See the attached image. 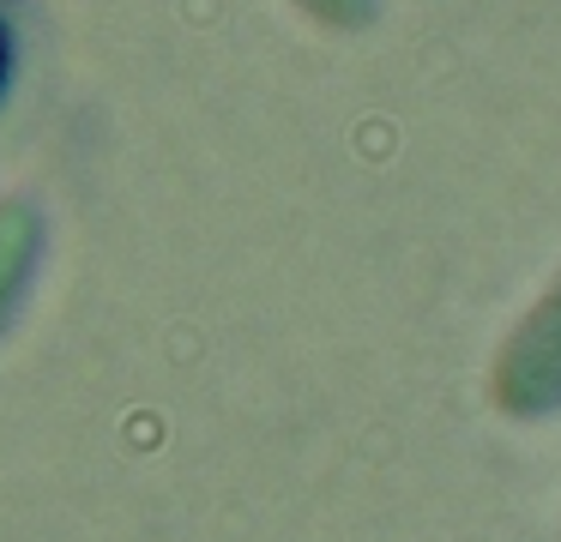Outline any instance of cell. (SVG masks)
<instances>
[{
	"instance_id": "cell-1",
	"label": "cell",
	"mask_w": 561,
	"mask_h": 542,
	"mask_svg": "<svg viewBox=\"0 0 561 542\" xmlns=\"http://www.w3.org/2000/svg\"><path fill=\"white\" fill-rule=\"evenodd\" d=\"M495 404L513 410V416H537V410L561 404V277L531 301V313L501 344Z\"/></svg>"
}]
</instances>
